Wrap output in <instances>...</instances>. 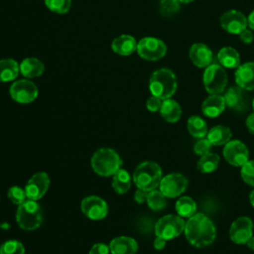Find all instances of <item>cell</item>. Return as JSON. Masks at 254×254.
<instances>
[{
    "mask_svg": "<svg viewBox=\"0 0 254 254\" xmlns=\"http://www.w3.org/2000/svg\"><path fill=\"white\" fill-rule=\"evenodd\" d=\"M185 234L188 241L198 248L210 245L216 236L213 222L204 213H195L186 222Z\"/></svg>",
    "mask_w": 254,
    "mask_h": 254,
    "instance_id": "obj_1",
    "label": "cell"
},
{
    "mask_svg": "<svg viewBox=\"0 0 254 254\" xmlns=\"http://www.w3.org/2000/svg\"><path fill=\"white\" fill-rule=\"evenodd\" d=\"M178 87L176 74L169 68H159L155 70L149 80V88L152 95L162 100L171 98Z\"/></svg>",
    "mask_w": 254,
    "mask_h": 254,
    "instance_id": "obj_2",
    "label": "cell"
},
{
    "mask_svg": "<svg viewBox=\"0 0 254 254\" xmlns=\"http://www.w3.org/2000/svg\"><path fill=\"white\" fill-rule=\"evenodd\" d=\"M91 168L101 177L113 176L123 164L118 153L111 148L98 149L91 157Z\"/></svg>",
    "mask_w": 254,
    "mask_h": 254,
    "instance_id": "obj_3",
    "label": "cell"
},
{
    "mask_svg": "<svg viewBox=\"0 0 254 254\" xmlns=\"http://www.w3.org/2000/svg\"><path fill=\"white\" fill-rule=\"evenodd\" d=\"M132 178L138 189L150 191L159 187L163 178L162 169L155 162L145 161L136 167Z\"/></svg>",
    "mask_w": 254,
    "mask_h": 254,
    "instance_id": "obj_4",
    "label": "cell"
},
{
    "mask_svg": "<svg viewBox=\"0 0 254 254\" xmlns=\"http://www.w3.org/2000/svg\"><path fill=\"white\" fill-rule=\"evenodd\" d=\"M43 210L36 200L26 199L18 205L16 211V221L20 228L24 230H35L43 223Z\"/></svg>",
    "mask_w": 254,
    "mask_h": 254,
    "instance_id": "obj_5",
    "label": "cell"
},
{
    "mask_svg": "<svg viewBox=\"0 0 254 254\" xmlns=\"http://www.w3.org/2000/svg\"><path fill=\"white\" fill-rule=\"evenodd\" d=\"M202 81L205 90L210 94H220L227 85V74L223 66L211 64L205 67Z\"/></svg>",
    "mask_w": 254,
    "mask_h": 254,
    "instance_id": "obj_6",
    "label": "cell"
},
{
    "mask_svg": "<svg viewBox=\"0 0 254 254\" xmlns=\"http://www.w3.org/2000/svg\"><path fill=\"white\" fill-rule=\"evenodd\" d=\"M186 222L180 215L168 214L155 223V234L166 240L178 237L185 230Z\"/></svg>",
    "mask_w": 254,
    "mask_h": 254,
    "instance_id": "obj_7",
    "label": "cell"
},
{
    "mask_svg": "<svg viewBox=\"0 0 254 254\" xmlns=\"http://www.w3.org/2000/svg\"><path fill=\"white\" fill-rule=\"evenodd\" d=\"M137 53L138 55L147 61H158L167 53L166 44L154 37H145L139 41L137 44Z\"/></svg>",
    "mask_w": 254,
    "mask_h": 254,
    "instance_id": "obj_8",
    "label": "cell"
},
{
    "mask_svg": "<svg viewBox=\"0 0 254 254\" xmlns=\"http://www.w3.org/2000/svg\"><path fill=\"white\" fill-rule=\"evenodd\" d=\"M10 96L18 103L27 104L33 102L38 96V87L28 79H20L12 83L9 89Z\"/></svg>",
    "mask_w": 254,
    "mask_h": 254,
    "instance_id": "obj_9",
    "label": "cell"
},
{
    "mask_svg": "<svg viewBox=\"0 0 254 254\" xmlns=\"http://www.w3.org/2000/svg\"><path fill=\"white\" fill-rule=\"evenodd\" d=\"M188 187V180L185 176L178 173L169 174L162 178L159 190L166 197H177L181 195Z\"/></svg>",
    "mask_w": 254,
    "mask_h": 254,
    "instance_id": "obj_10",
    "label": "cell"
},
{
    "mask_svg": "<svg viewBox=\"0 0 254 254\" xmlns=\"http://www.w3.org/2000/svg\"><path fill=\"white\" fill-rule=\"evenodd\" d=\"M80 209L91 220L103 219L108 213L107 202L97 195L85 196L80 202Z\"/></svg>",
    "mask_w": 254,
    "mask_h": 254,
    "instance_id": "obj_11",
    "label": "cell"
},
{
    "mask_svg": "<svg viewBox=\"0 0 254 254\" xmlns=\"http://www.w3.org/2000/svg\"><path fill=\"white\" fill-rule=\"evenodd\" d=\"M223 157L227 163L235 167H242L249 157V151L239 140H230L224 145Z\"/></svg>",
    "mask_w": 254,
    "mask_h": 254,
    "instance_id": "obj_12",
    "label": "cell"
},
{
    "mask_svg": "<svg viewBox=\"0 0 254 254\" xmlns=\"http://www.w3.org/2000/svg\"><path fill=\"white\" fill-rule=\"evenodd\" d=\"M50 186L49 175L45 172H38L34 174L25 186V191L28 199L39 200L47 192Z\"/></svg>",
    "mask_w": 254,
    "mask_h": 254,
    "instance_id": "obj_13",
    "label": "cell"
},
{
    "mask_svg": "<svg viewBox=\"0 0 254 254\" xmlns=\"http://www.w3.org/2000/svg\"><path fill=\"white\" fill-rule=\"evenodd\" d=\"M246 91L247 90L238 85L229 87L223 95L225 105L236 112H244L248 110L250 101Z\"/></svg>",
    "mask_w": 254,
    "mask_h": 254,
    "instance_id": "obj_14",
    "label": "cell"
},
{
    "mask_svg": "<svg viewBox=\"0 0 254 254\" xmlns=\"http://www.w3.org/2000/svg\"><path fill=\"white\" fill-rule=\"evenodd\" d=\"M253 234L252 220L247 216L236 218L229 229V237L235 244H246Z\"/></svg>",
    "mask_w": 254,
    "mask_h": 254,
    "instance_id": "obj_15",
    "label": "cell"
},
{
    "mask_svg": "<svg viewBox=\"0 0 254 254\" xmlns=\"http://www.w3.org/2000/svg\"><path fill=\"white\" fill-rule=\"evenodd\" d=\"M220 26L229 34L239 35L246 29L247 18L243 13L237 10H229L224 12L220 17Z\"/></svg>",
    "mask_w": 254,
    "mask_h": 254,
    "instance_id": "obj_16",
    "label": "cell"
},
{
    "mask_svg": "<svg viewBox=\"0 0 254 254\" xmlns=\"http://www.w3.org/2000/svg\"><path fill=\"white\" fill-rule=\"evenodd\" d=\"M189 57L191 63L197 67H206L212 64L213 54L211 50L202 43H195L191 45Z\"/></svg>",
    "mask_w": 254,
    "mask_h": 254,
    "instance_id": "obj_17",
    "label": "cell"
},
{
    "mask_svg": "<svg viewBox=\"0 0 254 254\" xmlns=\"http://www.w3.org/2000/svg\"><path fill=\"white\" fill-rule=\"evenodd\" d=\"M235 81L245 90H254V62L245 63L237 67Z\"/></svg>",
    "mask_w": 254,
    "mask_h": 254,
    "instance_id": "obj_18",
    "label": "cell"
},
{
    "mask_svg": "<svg viewBox=\"0 0 254 254\" xmlns=\"http://www.w3.org/2000/svg\"><path fill=\"white\" fill-rule=\"evenodd\" d=\"M111 254H135L138 250L137 241L129 236H118L109 243Z\"/></svg>",
    "mask_w": 254,
    "mask_h": 254,
    "instance_id": "obj_19",
    "label": "cell"
},
{
    "mask_svg": "<svg viewBox=\"0 0 254 254\" xmlns=\"http://www.w3.org/2000/svg\"><path fill=\"white\" fill-rule=\"evenodd\" d=\"M225 101L220 94H210L206 97L201 104L202 113L210 118L219 116L225 109Z\"/></svg>",
    "mask_w": 254,
    "mask_h": 254,
    "instance_id": "obj_20",
    "label": "cell"
},
{
    "mask_svg": "<svg viewBox=\"0 0 254 254\" xmlns=\"http://www.w3.org/2000/svg\"><path fill=\"white\" fill-rule=\"evenodd\" d=\"M137 42L130 35H121L115 38L111 44L112 51L120 56H130L137 50Z\"/></svg>",
    "mask_w": 254,
    "mask_h": 254,
    "instance_id": "obj_21",
    "label": "cell"
},
{
    "mask_svg": "<svg viewBox=\"0 0 254 254\" xmlns=\"http://www.w3.org/2000/svg\"><path fill=\"white\" fill-rule=\"evenodd\" d=\"M159 111L164 120L169 123H176L182 116L181 105L171 98L163 100Z\"/></svg>",
    "mask_w": 254,
    "mask_h": 254,
    "instance_id": "obj_22",
    "label": "cell"
},
{
    "mask_svg": "<svg viewBox=\"0 0 254 254\" xmlns=\"http://www.w3.org/2000/svg\"><path fill=\"white\" fill-rule=\"evenodd\" d=\"M45 70L44 64L36 58H27L20 64V72L28 78L40 76Z\"/></svg>",
    "mask_w": 254,
    "mask_h": 254,
    "instance_id": "obj_23",
    "label": "cell"
},
{
    "mask_svg": "<svg viewBox=\"0 0 254 254\" xmlns=\"http://www.w3.org/2000/svg\"><path fill=\"white\" fill-rule=\"evenodd\" d=\"M217 60L221 66L228 68H235L240 65L239 53L232 47H224L219 50Z\"/></svg>",
    "mask_w": 254,
    "mask_h": 254,
    "instance_id": "obj_24",
    "label": "cell"
},
{
    "mask_svg": "<svg viewBox=\"0 0 254 254\" xmlns=\"http://www.w3.org/2000/svg\"><path fill=\"white\" fill-rule=\"evenodd\" d=\"M206 136H207L206 138L209 140V142L212 145L221 146V145H225L230 141L232 133L230 128H228L227 126L216 125L208 131Z\"/></svg>",
    "mask_w": 254,
    "mask_h": 254,
    "instance_id": "obj_25",
    "label": "cell"
},
{
    "mask_svg": "<svg viewBox=\"0 0 254 254\" xmlns=\"http://www.w3.org/2000/svg\"><path fill=\"white\" fill-rule=\"evenodd\" d=\"M20 72L19 64L12 59L0 61V82L14 80Z\"/></svg>",
    "mask_w": 254,
    "mask_h": 254,
    "instance_id": "obj_26",
    "label": "cell"
},
{
    "mask_svg": "<svg viewBox=\"0 0 254 254\" xmlns=\"http://www.w3.org/2000/svg\"><path fill=\"white\" fill-rule=\"evenodd\" d=\"M111 186L117 193L119 194L126 193L131 187V177L129 173L124 169H119L112 176Z\"/></svg>",
    "mask_w": 254,
    "mask_h": 254,
    "instance_id": "obj_27",
    "label": "cell"
},
{
    "mask_svg": "<svg viewBox=\"0 0 254 254\" xmlns=\"http://www.w3.org/2000/svg\"><path fill=\"white\" fill-rule=\"evenodd\" d=\"M187 127H188L189 133L192 137L197 138V139L204 138L208 133L206 122L201 117L196 116V115L190 116L188 119Z\"/></svg>",
    "mask_w": 254,
    "mask_h": 254,
    "instance_id": "obj_28",
    "label": "cell"
},
{
    "mask_svg": "<svg viewBox=\"0 0 254 254\" xmlns=\"http://www.w3.org/2000/svg\"><path fill=\"white\" fill-rule=\"evenodd\" d=\"M176 210L181 217L190 218L196 211V202L190 196H182L176 202Z\"/></svg>",
    "mask_w": 254,
    "mask_h": 254,
    "instance_id": "obj_29",
    "label": "cell"
},
{
    "mask_svg": "<svg viewBox=\"0 0 254 254\" xmlns=\"http://www.w3.org/2000/svg\"><path fill=\"white\" fill-rule=\"evenodd\" d=\"M219 156L217 154L208 153L203 156H200V159L197 162V169L199 172L208 174L214 172L219 165Z\"/></svg>",
    "mask_w": 254,
    "mask_h": 254,
    "instance_id": "obj_30",
    "label": "cell"
},
{
    "mask_svg": "<svg viewBox=\"0 0 254 254\" xmlns=\"http://www.w3.org/2000/svg\"><path fill=\"white\" fill-rule=\"evenodd\" d=\"M167 197L160 190H153L148 191L146 202L148 206L154 211H161L167 206Z\"/></svg>",
    "mask_w": 254,
    "mask_h": 254,
    "instance_id": "obj_31",
    "label": "cell"
},
{
    "mask_svg": "<svg viewBox=\"0 0 254 254\" xmlns=\"http://www.w3.org/2000/svg\"><path fill=\"white\" fill-rule=\"evenodd\" d=\"M181 7L180 0H160V14L164 17L176 15Z\"/></svg>",
    "mask_w": 254,
    "mask_h": 254,
    "instance_id": "obj_32",
    "label": "cell"
},
{
    "mask_svg": "<svg viewBox=\"0 0 254 254\" xmlns=\"http://www.w3.org/2000/svg\"><path fill=\"white\" fill-rule=\"evenodd\" d=\"M0 254H25V248L20 241L11 239L0 246Z\"/></svg>",
    "mask_w": 254,
    "mask_h": 254,
    "instance_id": "obj_33",
    "label": "cell"
},
{
    "mask_svg": "<svg viewBox=\"0 0 254 254\" xmlns=\"http://www.w3.org/2000/svg\"><path fill=\"white\" fill-rule=\"evenodd\" d=\"M46 6L53 12L64 14L68 12L71 6V0H44Z\"/></svg>",
    "mask_w": 254,
    "mask_h": 254,
    "instance_id": "obj_34",
    "label": "cell"
},
{
    "mask_svg": "<svg viewBox=\"0 0 254 254\" xmlns=\"http://www.w3.org/2000/svg\"><path fill=\"white\" fill-rule=\"evenodd\" d=\"M7 195H8V198L10 199V201L13 202L14 204H17V205H20L21 203H23L27 199L25 189H22L18 186L11 187L8 190Z\"/></svg>",
    "mask_w": 254,
    "mask_h": 254,
    "instance_id": "obj_35",
    "label": "cell"
},
{
    "mask_svg": "<svg viewBox=\"0 0 254 254\" xmlns=\"http://www.w3.org/2000/svg\"><path fill=\"white\" fill-rule=\"evenodd\" d=\"M241 178L249 186L254 187V161H247L241 167Z\"/></svg>",
    "mask_w": 254,
    "mask_h": 254,
    "instance_id": "obj_36",
    "label": "cell"
},
{
    "mask_svg": "<svg viewBox=\"0 0 254 254\" xmlns=\"http://www.w3.org/2000/svg\"><path fill=\"white\" fill-rule=\"evenodd\" d=\"M211 146H212V144L209 142V140L207 138H200L195 142V144L193 146V151L196 155L203 156L210 152Z\"/></svg>",
    "mask_w": 254,
    "mask_h": 254,
    "instance_id": "obj_37",
    "label": "cell"
},
{
    "mask_svg": "<svg viewBox=\"0 0 254 254\" xmlns=\"http://www.w3.org/2000/svg\"><path fill=\"white\" fill-rule=\"evenodd\" d=\"M138 227H139V229H140L141 232H143V233H148V232H150L153 228H155V223L153 222V220H152L150 217L144 216V217H141V219L139 220Z\"/></svg>",
    "mask_w": 254,
    "mask_h": 254,
    "instance_id": "obj_38",
    "label": "cell"
},
{
    "mask_svg": "<svg viewBox=\"0 0 254 254\" xmlns=\"http://www.w3.org/2000/svg\"><path fill=\"white\" fill-rule=\"evenodd\" d=\"M162 102L163 100L157 96H154L152 95L151 97L148 98L147 102H146V107L149 111L151 112H156V111H159L160 108H161V105H162Z\"/></svg>",
    "mask_w": 254,
    "mask_h": 254,
    "instance_id": "obj_39",
    "label": "cell"
},
{
    "mask_svg": "<svg viewBox=\"0 0 254 254\" xmlns=\"http://www.w3.org/2000/svg\"><path fill=\"white\" fill-rule=\"evenodd\" d=\"M201 208L206 213H214L218 208L217 201L212 198H205L201 203Z\"/></svg>",
    "mask_w": 254,
    "mask_h": 254,
    "instance_id": "obj_40",
    "label": "cell"
},
{
    "mask_svg": "<svg viewBox=\"0 0 254 254\" xmlns=\"http://www.w3.org/2000/svg\"><path fill=\"white\" fill-rule=\"evenodd\" d=\"M110 249L109 245H106L105 243L99 242L95 243L89 250L88 254H109Z\"/></svg>",
    "mask_w": 254,
    "mask_h": 254,
    "instance_id": "obj_41",
    "label": "cell"
},
{
    "mask_svg": "<svg viewBox=\"0 0 254 254\" xmlns=\"http://www.w3.org/2000/svg\"><path fill=\"white\" fill-rule=\"evenodd\" d=\"M239 38H240V40H241L242 43H244V44H250V43H252V41H253V39H254V35H253V33H252L250 30L245 29V30H243V31L239 34Z\"/></svg>",
    "mask_w": 254,
    "mask_h": 254,
    "instance_id": "obj_42",
    "label": "cell"
},
{
    "mask_svg": "<svg viewBox=\"0 0 254 254\" xmlns=\"http://www.w3.org/2000/svg\"><path fill=\"white\" fill-rule=\"evenodd\" d=\"M147 195H148V191L146 190H143L141 189H138L136 191H135V194H134V199L137 203L141 204L143 202H146V199H147Z\"/></svg>",
    "mask_w": 254,
    "mask_h": 254,
    "instance_id": "obj_43",
    "label": "cell"
},
{
    "mask_svg": "<svg viewBox=\"0 0 254 254\" xmlns=\"http://www.w3.org/2000/svg\"><path fill=\"white\" fill-rule=\"evenodd\" d=\"M166 242H167L166 239H164V238H162L160 236H157L156 239L154 240V248L156 250H159V251L163 250L165 248V246H166Z\"/></svg>",
    "mask_w": 254,
    "mask_h": 254,
    "instance_id": "obj_44",
    "label": "cell"
},
{
    "mask_svg": "<svg viewBox=\"0 0 254 254\" xmlns=\"http://www.w3.org/2000/svg\"><path fill=\"white\" fill-rule=\"evenodd\" d=\"M246 127L248 129V131L254 135V112L249 114L248 117L246 118Z\"/></svg>",
    "mask_w": 254,
    "mask_h": 254,
    "instance_id": "obj_45",
    "label": "cell"
},
{
    "mask_svg": "<svg viewBox=\"0 0 254 254\" xmlns=\"http://www.w3.org/2000/svg\"><path fill=\"white\" fill-rule=\"evenodd\" d=\"M247 24H248V26L252 30H254V10L248 15V17H247Z\"/></svg>",
    "mask_w": 254,
    "mask_h": 254,
    "instance_id": "obj_46",
    "label": "cell"
},
{
    "mask_svg": "<svg viewBox=\"0 0 254 254\" xmlns=\"http://www.w3.org/2000/svg\"><path fill=\"white\" fill-rule=\"evenodd\" d=\"M246 244H247V246H248L251 250H253V251H254V236H253V235H252V236L247 240Z\"/></svg>",
    "mask_w": 254,
    "mask_h": 254,
    "instance_id": "obj_47",
    "label": "cell"
},
{
    "mask_svg": "<svg viewBox=\"0 0 254 254\" xmlns=\"http://www.w3.org/2000/svg\"><path fill=\"white\" fill-rule=\"evenodd\" d=\"M249 199H250V203L251 205L254 207V190L250 192V195H249Z\"/></svg>",
    "mask_w": 254,
    "mask_h": 254,
    "instance_id": "obj_48",
    "label": "cell"
},
{
    "mask_svg": "<svg viewBox=\"0 0 254 254\" xmlns=\"http://www.w3.org/2000/svg\"><path fill=\"white\" fill-rule=\"evenodd\" d=\"M192 1H193V0H180L181 3H186V4H187V3H190V2H192Z\"/></svg>",
    "mask_w": 254,
    "mask_h": 254,
    "instance_id": "obj_49",
    "label": "cell"
},
{
    "mask_svg": "<svg viewBox=\"0 0 254 254\" xmlns=\"http://www.w3.org/2000/svg\"><path fill=\"white\" fill-rule=\"evenodd\" d=\"M252 108H253V110H254V99H253V101H252Z\"/></svg>",
    "mask_w": 254,
    "mask_h": 254,
    "instance_id": "obj_50",
    "label": "cell"
}]
</instances>
